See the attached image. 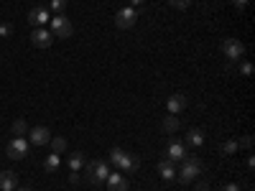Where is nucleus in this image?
<instances>
[{"instance_id":"f257e3e1","label":"nucleus","mask_w":255,"mask_h":191,"mask_svg":"<svg viewBox=\"0 0 255 191\" xmlns=\"http://www.w3.org/2000/svg\"><path fill=\"white\" fill-rule=\"evenodd\" d=\"M199 173H202V163H199L197 156H186L182 163H179V171H176L182 184H191L194 179H199Z\"/></svg>"},{"instance_id":"f03ea898","label":"nucleus","mask_w":255,"mask_h":191,"mask_svg":"<svg viewBox=\"0 0 255 191\" xmlns=\"http://www.w3.org/2000/svg\"><path fill=\"white\" fill-rule=\"evenodd\" d=\"M110 160H112L117 168H123L125 173H136V171L141 168V160L133 156V153L123 151V148H112V151H110Z\"/></svg>"},{"instance_id":"7ed1b4c3","label":"nucleus","mask_w":255,"mask_h":191,"mask_svg":"<svg viewBox=\"0 0 255 191\" xmlns=\"http://www.w3.org/2000/svg\"><path fill=\"white\" fill-rule=\"evenodd\" d=\"M87 166V179H89V184H95V186H100V184H105L108 181V163H102V160H89V163H84Z\"/></svg>"},{"instance_id":"20e7f679","label":"nucleus","mask_w":255,"mask_h":191,"mask_svg":"<svg viewBox=\"0 0 255 191\" xmlns=\"http://www.w3.org/2000/svg\"><path fill=\"white\" fill-rule=\"evenodd\" d=\"M222 54L230 59V62H243V54H245V46L240 38H224L222 41Z\"/></svg>"},{"instance_id":"39448f33","label":"nucleus","mask_w":255,"mask_h":191,"mask_svg":"<svg viewBox=\"0 0 255 191\" xmlns=\"http://www.w3.org/2000/svg\"><path fill=\"white\" fill-rule=\"evenodd\" d=\"M51 33L56 36V38H69L72 33H74V26H72V21L64 16H54L51 18Z\"/></svg>"},{"instance_id":"423d86ee","label":"nucleus","mask_w":255,"mask_h":191,"mask_svg":"<svg viewBox=\"0 0 255 191\" xmlns=\"http://www.w3.org/2000/svg\"><path fill=\"white\" fill-rule=\"evenodd\" d=\"M138 23V10L136 8H120L117 10V16H115V26L117 28H123V31H128V28H133Z\"/></svg>"},{"instance_id":"0eeeda50","label":"nucleus","mask_w":255,"mask_h":191,"mask_svg":"<svg viewBox=\"0 0 255 191\" xmlns=\"http://www.w3.org/2000/svg\"><path fill=\"white\" fill-rule=\"evenodd\" d=\"M5 153H8V158H13V160L26 158V156H28V140H26V138H16V135H13V138H10V143H8V148H5Z\"/></svg>"},{"instance_id":"6e6552de","label":"nucleus","mask_w":255,"mask_h":191,"mask_svg":"<svg viewBox=\"0 0 255 191\" xmlns=\"http://www.w3.org/2000/svg\"><path fill=\"white\" fill-rule=\"evenodd\" d=\"M26 135H28V140H31L34 145H49V140H51L49 127H43V125H36V127H31Z\"/></svg>"},{"instance_id":"1a4fd4ad","label":"nucleus","mask_w":255,"mask_h":191,"mask_svg":"<svg viewBox=\"0 0 255 191\" xmlns=\"http://www.w3.org/2000/svg\"><path fill=\"white\" fill-rule=\"evenodd\" d=\"M186 156H189V153H186V143H182V140L169 143V151H166V158H169V160H174V163H182Z\"/></svg>"},{"instance_id":"9d476101","label":"nucleus","mask_w":255,"mask_h":191,"mask_svg":"<svg viewBox=\"0 0 255 191\" xmlns=\"http://www.w3.org/2000/svg\"><path fill=\"white\" fill-rule=\"evenodd\" d=\"M51 41H54V33L46 31V28H36V31L31 33V43H34V46H38V49H49Z\"/></svg>"},{"instance_id":"9b49d317","label":"nucleus","mask_w":255,"mask_h":191,"mask_svg":"<svg viewBox=\"0 0 255 191\" xmlns=\"http://www.w3.org/2000/svg\"><path fill=\"white\" fill-rule=\"evenodd\" d=\"M166 107H169V115H182L186 110V95H171L169 102H166Z\"/></svg>"},{"instance_id":"f8f14e48","label":"nucleus","mask_w":255,"mask_h":191,"mask_svg":"<svg viewBox=\"0 0 255 191\" xmlns=\"http://www.w3.org/2000/svg\"><path fill=\"white\" fill-rule=\"evenodd\" d=\"M51 16H49V10L43 8V5H36L31 13H28V23L31 26H43V23H49Z\"/></svg>"},{"instance_id":"ddd939ff","label":"nucleus","mask_w":255,"mask_h":191,"mask_svg":"<svg viewBox=\"0 0 255 191\" xmlns=\"http://www.w3.org/2000/svg\"><path fill=\"white\" fill-rule=\"evenodd\" d=\"M158 173H161L163 181H174L176 179V163H174V160H169V158L158 160Z\"/></svg>"},{"instance_id":"4468645a","label":"nucleus","mask_w":255,"mask_h":191,"mask_svg":"<svg viewBox=\"0 0 255 191\" xmlns=\"http://www.w3.org/2000/svg\"><path fill=\"white\" fill-rule=\"evenodd\" d=\"M108 189L110 191H128V179L123 173H108Z\"/></svg>"},{"instance_id":"2eb2a0df","label":"nucleus","mask_w":255,"mask_h":191,"mask_svg":"<svg viewBox=\"0 0 255 191\" xmlns=\"http://www.w3.org/2000/svg\"><path fill=\"white\" fill-rule=\"evenodd\" d=\"M0 189L3 191H16L18 189V176L13 171H3L0 173Z\"/></svg>"},{"instance_id":"dca6fc26","label":"nucleus","mask_w":255,"mask_h":191,"mask_svg":"<svg viewBox=\"0 0 255 191\" xmlns=\"http://www.w3.org/2000/svg\"><path fill=\"white\" fill-rule=\"evenodd\" d=\"M84 163H87V156H84L82 151H74V153L69 156V168H72V171L84 168Z\"/></svg>"},{"instance_id":"f3484780","label":"nucleus","mask_w":255,"mask_h":191,"mask_svg":"<svg viewBox=\"0 0 255 191\" xmlns=\"http://www.w3.org/2000/svg\"><path fill=\"white\" fill-rule=\"evenodd\" d=\"M161 127H163V133H176L179 130V115H169V117H163V123H161Z\"/></svg>"},{"instance_id":"a211bd4d","label":"nucleus","mask_w":255,"mask_h":191,"mask_svg":"<svg viewBox=\"0 0 255 191\" xmlns=\"http://www.w3.org/2000/svg\"><path fill=\"white\" fill-rule=\"evenodd\" d=\"M202 143H204V133H202V130L194 127V130H189V133H186V145L197 148V145H202Z\"/></svg>"},{"instance_id":"6ab92c4d","label":"nucleus","mask_w":255,"mask_h":191,"mask_svg":"<svg viewBox=\"0 0 255 191\" xmlns=\"http://www.w3.org/2000/svg\"><path fill=\"white\" fill-rule=\"evenodd\" d=\"M59 166H62V156H59V153H51V156L43 158V168H46L49 173H51V171H59Z\"/></svg>"},{"instance_id":"aec40b11","label":"nucleus","mask_w":255,"mask_h":191,"mask_svg":"<svg viewBox=\"0 0 255 191\" xmlns=\"http://www.w3.org/2000/svg\"><path fill=\"white\" fill-rule=\"evenodd\" d=\"M10 130H13V135L16 138H26V133H28V125H26V120H13V125H10Z\"/></svg>"},{"instance_id":"412c9836","label":"nucleus","mask_w":255,"mask_h":191,"mask_svg":"<svg viewBox=\"0 0 255 191\" xmlns=\"http://www.w3.org/2000/svg\"><path fill=\"white\" fill-rule=\"evenodd\" d=\"M237 151H240L237 138H230V140H224V143H222V153H224V156H235Z\"/></svg>"},{"instance_id":"4be33fe9","label":"nucleus","mask_w":255,"mask_h":191,"mask_svg":"<svg viewBox=\"0 0 255 191\" xmlns=\"http://www.w3.org/2000/svg\"><path fill=\"white\" fill-rule=\"evenodd\" d=\"M49 143H51V148H54V153H59V156H62V153L67 151V138H51Z\"/></svg>"},{"instance_id":"5701e85b","label":"nucleus","mask_w":255,"mask_h":191,"mask_svg":"<svg viewBox=\"0 0 255 191\" xmlns=\"http://www.w3.org/2000/svg\"><path fill=\"white\" fill-rule=\"evenodd\" d=\"M51 10L56 13V16H62V13L67 10V0H51Z\"/></svg>"},{"instance_id":"b1692460","label":"nucleus","mask_w":255,"mask_h":191,"mask_svg":"<svg viewBox=\"0 0 255 191\" xmlns=\"http://www.w3.org/2000/svg\"><path fill=\"white\" fill-rule=\"evenodd\" d=\"M237 71H240L243 77H250V74H253V64H250V62H240V69H237Z\"/></svg>"},{"instance_id":"393cba45","label":"nucleus","mask_w":255,"mask_h":191,"mask_svg":"<svg viewBox=\"0 0 255 191\" xmlns=\"http://www.w3.org/2000/svg\"><path fill=\"white\" fill-rule=\"evenodd\" d=\"M13 36V26L10 23H0V38H8Z\"/></svg>"},{"instance_id":"a878e982","label":"nucleus","mask_w":255,"mask_h":191,"mask_svg":"<svg viewBox=\"0 0 255 191\" xmlns=\"http://www.w3.org/2000/svg\"><path fill=\"white\" fill-rule=\"evenodd\" d=\"M169 3H171L174 8H179V10H184V8H189L191 0H169Z\"/></svg>"},{"instance_id":"bb28decb","label":"nucleus","mask_w":255,"mask_h":191,"mask_svg":"<svg viewBox=\"0 0 255 191\" xmlns=\"http://www.w3.org/2000/svg\"><path fill=\"white\" fill-rule=\"evenodd\" d=\"M237 143H240V145H245V148H253V135H245L243 140L237 138Z\"/></svg>"},{"instance_id":"cd10ccee","label":"nucleus","mask_w":255,"mask_h":191,"mask_svg":"<svg viewBox=\"0 0 255 191\" xmlns=\"http://www.w3.org/2000/svg\"><path fill=\"white\" fill-rule=\"evenodd\" d=\"M222 191H240V184H224Z\"/></svg>"},{"instance_id":"c85d7f7f","label":"nucleus","mask_w":255,"mask_h":191,"mask_svg":"<svg viewBox=\"0 0 255 191\" xmlns=\"http://www.w3.org/2000/svg\"><path fill=\"white\" fill-rule=\"evenodd\" d=\"M197 191H209V184H207V181H199V184H197Z\"/></svg>"},{"instance_id":"c756f323","label":"nucleus","mask_w":255,"mask_h":191,"mask_svg":"<svg viewBox=\"0 0 255 191\" xmlns=\"http://www.w3.org/2000/svg\"><path fill=\"white\" fill-rule=\"evenodd\" d=\"M232 3H235L237 8H245V5H248V0H232Z\"/></svg>"},{"instance_id":"7c9ffc66","label":"nucleus","mask_w":255,"mask_h":191,"mask_svg":"<svg viewBox=\"0 0 255 191\" xmlns=\"http://www.w3.org/2000/svg\"><path fill=\"white\" fill-rule=\"evenodd\" d=\"M146 0H130V8H136V5H143Z\"/></svg>"},{"instance_id":"2f4dec72","label":"nucleus","mask_w":255,"mask_h":191,"mask_svg":"<svg viewBox=\"0 0 255 191\" xmlns=\"http://www.w3.org/2000/svg\"><path fill=\"white\" fill-rule=\"evenodd\" d=\"M16 191H34V189H16Z\"/></svg>"}]
</instances>
